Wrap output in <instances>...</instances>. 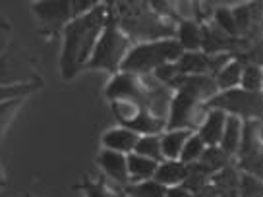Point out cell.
Segmentation results:
<instances>
[{"instance_id":"obj_1","label":"cell","mask_w":263,"mask_h":197,"mask_svg":"<svg viewBox=\"0 0 263 197\" xmlns=\"http://www.w3.org/2000/svg\"><path fill=\"white\" fill-rule=\"evenodd\" d=\"M108 12H110V6L97 4L91 12L74 17L62 29L64 43H62V54H60V72L64 80H72L89 62L99 37L108 22Z\"/></svg>"},{"instance_id":"obj_2","label":"cell","mask_w":263,"mask_h":197,"mask_svg":"<svg viewBox=\"0 0 263 197\" xmlns=\"http://www.w3.org/2000/svg\"><path fill=\"white\" fill-rule=\"evenodd\" d=\"M184 50L174 37L157 39V41H140L132 45V49L128 50L120 66V72L134 75H149L161 66L178 62Z\"/></svg>"},{"instance_id":"obj_3","label":"cell","mask_w":263,"mask_h":197,"mask_svg":"<svg viewBox=\"0 0 263 197\" xmlns=\"http://www.w3.org/2000/svg\"><path fill=\"white\" fill-rule=\"evenodd\" d=\"M132 49V39L124 33L120 24L108 14V22L99 37L95 50L91 54L85 70H107L110 74H118L122 60Z\"/></svg>"},{"instance_id":"obj_4","label":"cell","mask_w":263,"mask_h":197,"mask_svg":"<svg viewBox=\"0 0 263 197\" xmlns=\"http://www.w3.org/2000/svg\"><path fill=\"white\" fill-rule=\"evenodd\" d=\"M207 114L205 103H201L188 91H174L171 101V110L166 118V130H186L194 131V126L199 128Z\"/></svg>"},{"instance_id":"obj_5","label":"cell","mask_w":263,"mask_h":197,"mask_svg":"<svg viewBox=\"0 0 263 197\" xmlns=\"http://www.w3.org/2000/svg\"><path fill=\"white\" fill-rule=\"evenodd\" d=\"M207 108H219L230 116H255L263 112V93H248L240 87L230 91H219L213 98L205 103Z\"/></svg>"},{"instance_id":"obj_6","label":"cell","mask_w":263,"mask_h":197,"mask_svg":"<svg viewBox=\"0 0 263 197\" xmlns=\"http://www.w3.org/2000/svg\"><path fill=\"white\" fill-rule=\"evenodd\" d=\"M105 95L110 103L112 101H134L141 108H145V103H147V93L141 85L140 75L126 74V72H118L112 75V80L108 82L105 89Z\"/></svg>"},{"instance_id":"obj_7","label":"cell","mask_w":263,"mask_h":197,"mask_svg":"<svg viewBox=\"0 0 263 197\" xmlns=\"http://www.w3.org/2000/svg\"><path fill=\"white\" fill-rule=\"evenodd\" d=\"M33 14L37 17V22L43 29H57V27H62L64 29L66 25L70 24L74 16H72V2L68 0H49V2H33Z\"/></svg>"},{"instance_id":"obj_8","label":"cell","mask_w":263,"mask_h":197,"mask_svg":"<svg viewBox=\"0 0 263 197\" xmlns=\"http://www.w3.org/2000/svg\"><path fill=\"white\" fill-rule=\"evenodd\" d=\"M22 83H37V77L31 68L14 50L6 49L0 54V87L22 85Z\"/></svg>"},{"instance_id":"obj_9","label":"cell","mask_w":263,"mask_h":197,"mask_svg":"<svg viewBox=\"0 0 263 197\" xmlns=\"http://www.w3.org/2000/svg\"><path fill=\"white\" fill-rule=\"evenodd\" d=\"M97 163L101 166V170L107 174V178H110L115 184H120L124 188L130 184V178H128V155L103 149L97 156Z\"/></svg>"},{"instance_id":"obj_10","label":"cell","mask_w":263,"mask_h":197,"mask_svg":"<svg viewBox=\"0 0 263 197\" xmlns=\"http://www.w3.org/2000/svg\"><path fill=\"white\" fill-rule=\"evenodd\" d=\"M227 118H229V114L219 110V108H207L205 118H203V122L199 124V128L196 131L207 147H219Z\"/></svg>"},{"instance_id":"obj_11","label":"cell","mask_w":263,"mask_h":197,"mask_svg":"<svg viewBox=\"0 0 263 197\" xmlns=\"http://www.w3.org/2000/svg\"><path fill=\"white\" fill-rule=\"evenodd\" d=\"M138 140H140V135L136 131H132L130 128H124V126H116L112 130L105 131L101 141H103V149L130 155V153H134Z\"/></svg>"},{"instance_id":"obj_12","label":"cell","mask_w":263,"mask_h":197,"mask_svg":"<svg viewBox=\"0 0 263 197\" xmlns=\"http://www.w3.org/2000/svg\"><path fill=\"white\" fill-rule=\"evenodd\" d=\"M188 172L190 166L182 161H163L157 166L153 180L159 182L164 188H174V186H182L186 182Z\"/></svg>"},{"instance_id":"obj_13","label":"cell","mask_w":263,"mask_h":197,"mask_svg":"<svg viewBox=\"0 0 263 197\" xmlns=\"http://www.w3.org/2000/svg\"><path fill=\"white\" fill-rule=\"evenodd\" d=\"M176 41L180 43L184 52H196L201 50L203 45V27L196 19H180L176 29Z\"/></svg>"},{"instance_id":"obj_14","label":"cell","mask_w":263,"mask_h":197,"mask_svg":"<svg viewBox=\"0 0 263 197\" xmlns=\"http://www.w3.org/2000/svg\"><path fill=\"white\" fill-rule=\"evenodd\" d=\"M194 131L180 128V130H164L161 133V151L164 161H178L186 141L190 140Z\"/></svg>"},{"instance_id":"obj_15","label":"cell","mask_w":263,"mask_h":197,"mask_svg":"<svg viewBox=\"0 0 263 197\" xmlns=\"http://www.w3.org/2000/svg\"><path fill=\"white\" fill-rule=\"evenodd\" d=\"M176 66L180 75H211V56L201 50L184 52Z\"/></svg>"},{"instance_id":"obj_16","label":"cell","mask_w":263,"mask_h":197,"mask_svg":"<svg viewBox=\"0 0 263 197\" xmlns=\"http://www.w3.org/2000/svg\"><path fill=\"white\" fill-rule=\"evenodd\" d=\"M242 131H244V120L238 118V116L229 114L227 124H224L221 143H219V147H221L229 156L238 155L240 143H242Z\"/></svg>"},{"instance_id":"obj_17","label":"cell","mask_w":263,"mask_h":197,"mask_svg":"<svg viewBox=\"0 0 263 197\" xmlns=\"http://www.w3.org/2000/svg\"><path fill=\"white\" fill-rule=\"evenodd\" d=\"M157 166H159V163H155V161L145 159V156L138 155V153H130L128 155V178H130V184L153 180Z\"/></svg>"},{"instance_id":"obj_18","label":"cell","mask_w":263,"mask_h":197,"mask_svg":"<svg viewBox=\"0 0 263 197\" xmlns=\"http://www.w3.org/2000/svg\"><path fill=\"white\" fill-rule=\"evenodd\" d=\"M124 128H130L132 131H136L138 135H161L166 130V120H161L149 112L147 108H141V112L138 114V118L132 124L124 126Z\"/></svg>"},{"instance_id":"obj_19","label":"cell","mask_w":263,"mask_h":197,"mask_svg":"<svg viewBox=\"0 0 263 197\" xmlns=\"http://www.w3.org/2000/svg\"><path fill=\"white\" fill-rule=\"evenodd\" d=\"M244 64L240 60H229L215 75V83L219 91H230L240 87V75H242Z\"/></svg>"},{"instance_id":"obj_20","label":"cell","mask_w":263,"mask_h":197,"mask_svg":"<svg viewBox=\"0 0 263 197\" xmlns=\"http://www.w3.org/2000/svg\"><path fill=\"white\" fill-rule=\"evenodd\" d=\"M166 195V188L161 186L155 180L136 182V184H128L124 188V197H164Z\"/></svg>"},{"instance_id":"obj_21","label":"cell","mask_w":263,"mask_h":197,"mask_svg":"<svg viewBox=\"0 0 263 197\" xmlns=\"http://www.w3.org/2000/svg\"><path fill=\"white\" fill-rule=\"evenodd\" d=\"M227 159H229V155L221 147H207L205 153L199 159V163L194 166H197L205 174H211L213 170H222L227 166Z\"/></svg>"},{"instance_id":"obj_22","label":"cell","mask_w":263,"mask_h":197,"mask_svg":"<svg viewBox=\"0 0 263 197\" xmlns=\"http://www.w3.org/2000/svg\"><path fill=\"white\" fill-rule=\"evenodd\" d=\"M134 153L145 156V159H151L155 163H163V151H161V135H141L138 143H136V149Z\"/></svg>"},{"instance_id":"obj_23","label":"cell","mask_w":263,"mask_h":197,"mask_svg":"<svg viewBox=\"0 0 263 197\" xmlns=\"http://www.w3.org/2000/svg\"><path fill=\"white\" fill-rule=\"evenodd\" d=\"M110 108H112V114L120 122V126L132 124L141 112V107L138 103H134V101H112Z\"/></svg>"},{"instance_id":"obj_24","label":"cell","mask_w":263,"mask_h":197,"mask_svg":"<svg viewBox=\"0 0 263 197\" xmlns=\"http://www.w3.org/2000/svg\"><path fill=\"white\" fill-rule=\"evenodd\" d=\"M207 145L201 141V137L197 135L196 131L190 135V140L186 141V145H184V149H182L180 153V159L178 161H182L184 164H188V166H192V164H197L199 163V159H201V155L205 153Z\"/></svg>"},{"instance_id":"obj_25","label":"cell","mask_w":263,"mask_h":197,"mask_svg":"<svg viewBox=\"0 0 263 197\" xmlns=\"http://www.w3.org/2000/svg\"><path fill=\"white\" fill-rule=\"evenodd\" d=\"M240 89L248 93H261V66L244 64L240 75Z\"/></svg>"},{"instance_id":"obj_26","label":"cell","mask_w":263,"mask_h":197,"mask_svg":"<svg viewBox=\"0 0 263 197\" xmlns=\"http://www.w3.org/2000/svg\"><path fill=\"white\" fill-rule=\"evenodd\" d=\"M236 193H238V197H263V180L248 172H242Z\"/></svg>"},{"instance_id":"obj_27","label":"cell","mask_w":263,"mask_h":197,"mask_svg":"<svg viewBox=\"0 0 263 197\" xmlns=\"http://www.w3.org/2000/svg\"><path fill=\"white\" fill-rule=\"evenodd\" d=\"M25 98H14V101H6L0 103V140L4 135V131L8 130V126L12 124V120L16 118L20 107L24 105Z\"/></svg>"},{"instance_id":"obj_28","label":"cell","mask_w":263,"mask_h":197,"mask_svg":"<svg viewBox=\"0 0 263 197\" xmlns=\"http://www.w3.org/2000/svg\"><path fill=\"white\" fill-rule=\"evenodd\" d=\"M215 24L219 25L221 33L229 35V37L238 35V27H236V19H234L232 10H229V8H219V10H217V12H215Z\"/></svg>"},{"instance_id":"obj_29","label":"cell","mask_w":263,"mask_h":197,"mask_svg":"<svg viewBox=\"0 0 263 197\" xmlns=\"http://www.w3.org/2000/svg\"><path fill=\"white\" fill-rule=\"evenodd\" d=\"M240 168L242 172H248L263 180V153H254V155H248V156H240Z\"/></svg>"},{"instance_id":"obj_30","label":"cell","mask_w":263,"mask_h":197,"mask_svg":"<svg viewBox=\"0 0 263 197\" xmlns=\"http://www.w3.org/2000/svg\"><path fill=\"white\" fill-rule=\"evenodd\" d=\"M164 197H194V193L190 191L184 184L182 186H174V188H166V195Z\"/></svg>"},{"instance_id":"obj_31","label":"cell","mask_w":263,"mask_h":197,"mask_svg":"<svg viewBox=\"0 0 263 197\" xmlns=\"http://www.w3.org/2000/svg\"><path fill=\"white\" fill-rule=\"evenodd\" d=\"M6 184V174H4V170H2V166H0V188Z\"/></svg>"},{"instance_id":"obj_32","label":"cell","mask_w":263,"mask_h":197,"mask_svg":"<svg viewBox=\"0 0 263 197\" xmlns=\"http://www.w3.org/2000/svg\"><path fill=\"white\" fill-rule=\"evenodd\" d=\"M261 93H263V68H261Z\"/></svg>"},{"instance_id":"obj_33","label":"cell","mask_w":263,"mask_h":197,"mask_svg":"<svg viewBox=\"0 0 263 197\" xmlns=\"http://www.w3.org/2000/svg\"><path fill=\"white\" fill-rule=\"evenodd\" d=\"M261 153H263V145H261Z\"/></svg>"}]
</instances>
